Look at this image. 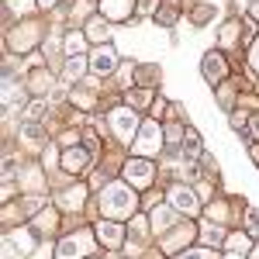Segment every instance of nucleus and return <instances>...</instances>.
I'll list each match as a JSON object with an SVG mask.
<instances>
[{"instance_id": "2", "label": "nucleus", "mask_w": 259, "mask_h": 259, "mask_svg": "<svg viewBox=\"0 0 259 259\" xmlns=\"http://www.w3.org/2000/svg\"><path fill=\"white\" fill-rule=\"evenodd\" d=\"M162 142H166L162 139V128L149 121V124H142L139 139H135V152H139V156H156V152L162 149Z\"/></svg>"}, {"instance_id": "30", "label": "nucleus", "mask_w": 259, "mask_h": 259, "mask_svg": "<svg viewBox=\"0 0 259 259\" xmlns=\"http://www.w3.org/2000/svg\"><path fill=\"white\" fill-rule=\"evenodd\" d=\"M228 259H239V256H228Z\"/></svg>"}, {"instance_id": "7", "label": "nucleus", "mask_w": 259, "mask_h": 259, "mask_svg": "<svg viewBox=\"0 0 259 259\" xmlns=\"http://www.w3.org/2000/svg\"><path fill=\"white\" fill-rule=\"evenodd\" d=\"M169 204H173L177 211H187V214L197 211V197H194L190 187H173V190H169Z\"/></svg>"}, {"instance_id": "15", "label": "nucleus", "mask_w": 259, "mask_h": 259, "mask_svg": "<svg viewBox=\"0 0 259 259\" xmlns=\"http://www.w3.org/2000/svg\"><path fill=\"white\" fill-rule=\"evenodd\" d=\"M62 204H66V207H80V204H83V187H73V190H66Z\"/></svg>"}, {"instance_id": "18", "label": "nucleus", "mask_w": 259, "mask_h": 259, "mask_svg": "<svg viewBox=\"0 0 259 259\" xmlns=\"http://www.w3.org/2000/svg\"><path fill=\"white\" fill-rule=\"evenodd\" d=\"M169 225H173V214L169 211H156L152 214V228H169Z\"/></svg>"}, {"instance_id": "29", "label": "nucleus", "mask_w": 259, "mask_h": 259, "mask_svg": "<svg viewBox=\"0 0 259 259\" xmlns=\"http://www.w3.org/2000/svg\"><path fill=\"white\" fill-rule=\"evenodd\" d=\"M252 132H256V135H259V118H256V121H252Z\"/></svg>"}, {"instance_id": "14", "label": "nucleus", "mask_w": 259, "mask_h": 259, "mask_svg": "<svg viewBox=\"0 0 259 259\" xmlns=\"http://www.w3.org/2000/svg\"><path fill=\"white\" fill-rule=\"evenodd\" d=\"M83 76V59L80 56H69V62H66V80H80Z\"/></svg>"}, {"instance_id": "13", "label": "nucleus", "mask_w": 259, "mask_h": 259, "mask_svg": "<svg viewBox=\"0 0 259 259\" xmlns=\"http://www.w3.org/2000/svg\"><path fill=\"white\" fill-rule=\"evenodd\" d=\"M183 152H187V156H200V135L194 132V128L183 135Z\"/></svg>"}, {"instance_id": "25", "label": "nucleus", "mask_w": 259, "mask_h": 259, "mask_svg": "<svg viewBox=\"0 0 259 259\" xmlns=\"http://www.w3.org/2000/svg\"><path fill=\"white\" fill-rule=\"evenodd\" d=\"M142 14H149V11H156V0H142V7H139Z\"/></svg>"}, {"instance_id": "19", "label": "nucleus", "mask_w": 259, "mask_h": 259, "mask_svg": "<svg viewBox=\"0 0 259 259\" xmlns=\"http://www.w3.org/2000/svg\"><path fill=\"white\" fill-rule=\"evenodd\" d=\"M239 38V24H225V31H221V41L228 45V41H235Z\"/></svg>"}, {"instance_id": "17", "label": "nucleus", "mask_w": 259, "mask_h": 259, "mask_svg": "<svg viewBox=\"0 0 259 259\" xmlns=\"http://www.w3.org/2000/svg\"><path fill=\"white\" fill-rule=\"evenodd\" d=\"M225 245H228V249H232V252H235V256H242V252H245V245H249V242H245V235H232V239H225Z\"/></svg>"}, {"instance_id": "26", "label": "nucleus", "mask_w": 259, "mask_h": 259, "mask_svg": "<svg viewBox=\"0 0 259 259\" xmlns=\"http://www.w3.org/2000/svg\"><path fill=\"white\" fill-rule=\"evenodd\" d=\"M180 259H204V252H200V249H190V252H183Z\"/></svg>"}, {"instance_id": "22", "label": "nucleus", "mask_w": 259, "mask_h": 259, "mask_svg": "<svg viewBox=\"0 0 259 259\" xmlns=\"http://www.w3.org/2000/svg\"><path fill=\"white\" fill-rule=\"evenodd\" d=\"M204 239L218 245V242H221V228H207V225H204Z\"/></svg>"}, {"instance_id": "12", "label": "nucleus", "mask_w": 259, "mask_h": 259, "mask_svg": "<svg viewBox=\"0 0 259 259\" xmlns=\"http://www.w3.org/2000/svg\"><path fill=\"white\" fill-rule=\"evenodd\" d=\"M28 80H31V90H35V94H49V87H52V76H49V73H38V69H35Z\"/></svg>"}, {"instance_id": "11", "label": "nucleus", "mask_w": 259, "mask_h": 259, "mask_svg": "<svg viewBox=\"0 0 259 259\" xmlns=\"http://www.w3.org/2000/svg\"><path fill=\"white\" fill-rule=\"evenodd\" d=\"M83 166H87V152H83V149H66L62 169H66V173H83Z\"/></svg>"}, {"instance_id": "21", "label": "nucleus", "mask_w": 259, "mask_h": 259, "mask_svg": "<svg viewBox=\"0 0 259 259\" xmlns=\"http://www.w3.org/2000/svg\"><path fill=\"white\" fill-rule=\"evenodd\" d=\"M249 62H252V69L259 73V38L252 41V49H249Z\"/></svg>"}, {"instance_id": "4", "label": "nucleus", "mask_w": 259, "mask_h": 259, "mask_svg": "<svg viewBox=\"0 0 259 259\" xmlns=\"http://www.w3.org/2000/svg\"><path fill=\"white\" fill-rule=\"evenodd\" d=\"M111 124H114V135L121 142H132L135 139V128H139V121H135V111H128V107H118V111H111Z\"/></svg>"}, {"instance_id": "27", "label": "nucleus", "mask_w": 259, "mask_h": 259, "mask_svg": "<svg viewBox=\"0 0 259 259\" xmlns=\"http://www.w3.org/2000/svg\"><path fill=\"white\" fill-rule=\"evenodd\" d=\"M38 7H56V0H38Z\"/></svg>"}, {"instance_id": "3", "label": "nucleus", "mask_w": 259, "mask_h": 259, "mask_svg": "<svg viewBox=\"0 0 259 259\" xmlns=\"http://www.w3.org/2000/svg\"><path fill=\"white\" fill-rule=\"evenodd\" d=\"M90 245H94L90 232H76L73 239H62V242H59V252H56V259H83L87 252H90Z\"/></svg>"}, {"instance_id": "6", "label": "nucleus", "mask_w": 259, "mask_h": 259, "mask_svg": "<svg viewBox=\"0 0 259 259\" xmlns=\"http://www.w3.org/2000/svg\"><path fill=\"white\" fill-rule=\"evenodd\" d=\"M97 239L107 245V249H118L121 239H124V228L118 221H97Z\"/></svg>"}, {"instance_id": "9", "label": "nucleus", "mask_w": 259, "mask_h": 259, "mask_svg": "<svg viewBox=\"0 0 259 259\" xmlns=\"http://www.w3.org/2000/svg\"><path fill=\"white\" fill-rule=\"evenodd\" d=\"M114 66H118V56H114V49H111V45L97 49V52H94V59H90V69H94V73H111Z\"/></svg>"}, {"instance_id": "8", "label": "nucleus", "mask_w": 259, "mask_h": 259, "mask_svg": "<svg viewBox=\"0 0 259 259\" xmlns=\"http://www.w3.org/2000/svg\"><path fill=\"white\" fill-rule=\"evenodd\" d=\"M200 73H204V80L207 83H218L225 76V59H221L218 52H207L204 62H200Z\"/></svg>"}, {"instance_id": "1", "label": "nucleus", "mask_w": 259, "mask_h": 259, "mask_svg": "<svg viewBox=\"0 0 259 259\" xmlns=\"http://www.w3.org/2000/svg\"><path fill=\"white\" fill-rule=\"evenodd\" d=\"M100 211L111 214V218H124L135 211V194L124 187V183H111L104 194H100Z\"/></svg>"}, {"instance_id": "5", "label": "nucleus", "mask_w": 259, "mask_h": 259, "mask_svg": "<svg viewBox=\"0 0 259 259\" xmlns=\"http://www.w3.org/2000/svg\"><path fill=\"white\" fill-rule=\"evenodd\" d=\"M124 177L132 180L135 187H149L152 177H156V169H152V162H145V159H132L124 166Z\"/></svg>"}, {"instance_id": "16", "label": "nucleus", "mask_w": 259, "mask_h": 259, "mask_svg": "<svg viewBox=\"0 0 259 259\" xmlns=\"http://www.w3.org/2000/svg\"><path fill=\"white\" fill-rule=\"evenodd\" d=\"M87 35H90V38H107V24L94 18L90 24H87Z\"/></svg>"}, {"instance_id": "10", "label": "nucleus", "mask_w": 259, "mask_h": 259, "mask_svg": "<svg viewBox=\"0 0 259 259\" xmlns=\"http://www.w3.org/2000/svg\"><path fill=\"white\" fill-rule=\"evenodd\" d=\"M100 7H104V14L114 21H124L132 14V0H100Z\"/></svg>"}, {"instance_id": "24", "label": "nucleus", "mask_w": 259, "mask_h": 259, "mask_svg": "<svg viewBox=\"0 0 259 259\" xmlns=\"http://www.w3.org/2000/svg\"><path fill=\"white\" fill-rule=\"evenodd\" d=\"M249 232L259 235V214H256V211H249Z\"/></svg>"}, {"instance_id": "28", "label": "nucleus", "mask_w": 259, "mask_h": 259, "mask_svg": "<svg viewBox=\"0 0 259 259\" xmlns=\"http://www.w3.org/2000/svg\"><path fill=\"white\" fill-rule=\"evenodd\" d=\"M252 18H259V0H252Z\"/></svg>"}, {"instance_id": "23", "label": "nucleus", "mask_w": 259, "mask_h": 259, "mask_svg": "<svg viewBox=\"0 0 259 259\" xmlns=\"http://www.w3.org/2000/svg\"><path fill=\"white\" fill-rule=\"evenodd\" d=\"M31 4H38V0H11V7H14V11H31Z\"/></svg>"}, {"instance_id": "20", "label": "nucleus", "mask_w": 259, "mask_h": 259, "mask_svg": "<svg viewBox=\"0 0 259 259\" xmlns=\"http://www.w3.org/2000/svg\"><path fill=\"white\" fill-rule=\"evenodd\" d=\"M66 49H69V52L76 56V52L83 49V35H69V38H66Z\"/></svg>"}]
</instances>
